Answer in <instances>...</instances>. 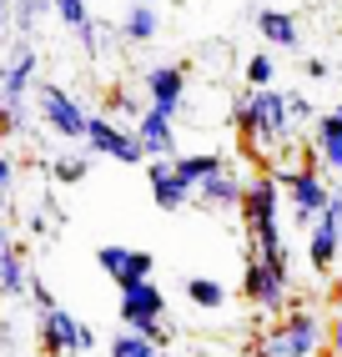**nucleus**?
<instances>
[{
	"mask_svg": "<svg viewBox=\"0 0 342 357\" xmlns=\"http://www.w3.org/2000/svg\"><path fill=\"white\" fill-rule=\"evenodd\" d=\"M232 121H237V136L241 146L257 151V156H272L292 141V116H287V91L267 86V91H247L237 106H232Z\"/></svg>",
	"mask_w": 342,
	"mask_h": 357,
	"instance_id": "nucleus-1",
	"label": "nucleus"
},
{
	"mask_svg": "<svg viewBox=\"0 0 342 357\" xmlns=\"http://www.w3.org/2000/svg\"><path fill=\"white\" fill-rule=\"evenodd\" d=\"M36 86H40V51H36V40H15L6 61H0V136L26 131Z\"/></svg>",
	"mask_w": 342,
	"mask_h": 357,
	"instance_id": "nucleus-2",
	"label": "nucleus"
},
{
	"mask_svg": "<svg viewBox=\"0 0 342 357\" xmlns=\"http://www.w3.org/2000/svg\"><path fill=\"white\" fill-rule=\"evenodd\" d=\"M282 186L277 176L267 172L257 181H247V192H241V222L252 231V257L262 261H287V242H282Z\"/></svg>",
	"mask_w": 342,
	"mask_h": 357,
	"instance_id": "nucleus-3",
	"label": "nucleus"
},
{
	"mask_svg": "<svg viewBox=\"0 0 342 357\" xmlns=\"http://www.w3.org/2000/svg\"><path fill=\"white\" fill-rule=\"evenodd\" d=\"M327 347V327L317 312H307V307H292V312H282L272 322V332L257 342V357H317Z\"/></svg>",
	"mask_w": 342,
	"mask_h": 357,
	"instance_id": "nucleus-4",
	"label": "nucleus"
},
{
	"mask_svg": "<svg viewBox=\"0 0 342 357\" xmlns=\"http://www.w3.org/2000/svg\"><path fill=\"white\" fill-rule=\"evenodd\" d=\"M272 176H277L282 202L292 206V222H297V227H312L317 217H322L332 186H327V176H322V166H317V156H307L302 166H287V172H272Z\"/></svg>",
	"mask_w": 342,
	"mask_h": 357,
	"instance_id": "nucleus-5",
	"label": "nucleus"
},
{
	"mask_svg": "<svg viewBox=\"0 0 342 357\" xmlns=\"http://www.w3.org/2000/svg\"><path fill=\"white\" fill-rule=\"evenodd\" d=\"M36 347L40 357H81V352H96V332L56 302L45 312H36Z\"/></svg>",
	"mask_w": 342,
	"mask_h": 357,
	"instance_id": "nucleus-6",
	"label": "nucleus"
},
{
	"mask_svg": "<svg viewBox=\"0 0 342 357\" xmlns=\"http://www.w3.org/2000/svg\"><path fill=\"white\" fill-rule=\"evenodd\" d=\"M36 116H40V126L51 131L56 141H86V121H91V111L70 96L66 86H56V81H40L36 86Z\"/></svg>",
	"mask_w": 342,
	"mask_h": 357,
	"instance_id": "nucleus-7",
	"label": "nucleus"
},
{
	"mask_svg": "<svg viewBox=\"0 0 342 357\" xmlns=\"http://www.w3.org/2000/svg\"><path fill=\"white\" fill-rule=\"evenodd\" d=\"M81 146L91 156H106L116 166H146V151H141V141L126 121H111V116H96L91 111V121H86V141Z\"/></svg>",
	"mask_w": 342,
	"mask_h": 357,
	"instance_id": "nucleus-8",
	"label": "nucleus"
},
{
	"mask_svg": "<svg viewBox=\"0 0 342 357\" xmlns=\"http://www.w3.org/2000/svg\"><path fill=\"white\" fill-rule=\"evenodd\" d=\"M121 297H116V317H121V327H131V332H141V337H151V332L161 327V317H166V292L156 287L151 277L146 282H131V287H116Z\"/></svg>",
	"mask_w": 342,
	"mask_h": 357,
	"instance_id": "nucleus-9",
	"label": "nucleus"
},
{
	"mask_svg": "<svg viewBox=\"0 0 342 357\" xmlns=\"http://www.w3.org/2000/svg\"><path fill=\"white\" fill-rule=\"evenodd\" d=\"M241 297H247L257 312L282 317V312H287V261H262V257H252L247 272H241Z\"/></svg>",
	"mask_w": 342,
	"mask_h": 357,
	"instance_id": "nucleus-10",
	"label": "nucleus"
},
{
	"mask_svg": "<svg viewBox=\"0 0 342 357\" xmlns=\"http://www.w3.org/2000/svg\"><path fill=\"white\" fill-rule=\"evenodd\" d=\"M337 257H342V186H332L322 217L307 227V261H312V272L327 277L337 267Z\"/></svg>",
	"mask_w": 342,
	"mask_h": 357,
	"instance_id": "nucleus-11",
	"label": "nucleus"
},
{
	"mask_svg": "<svg viewBox=\"0 0 342 357\" xmlns=\"http://www.w3.org/2000/svg\"><path fill=\"white\" fill-rule=\"evenodd\" d=\"M96 267H101L116 287H131V282H146L156 272V257L141 247H121V242H101L96 247Z\"/></svg>",
	"mask_w": 342,
	"mask_h": 357,
	"instance_id": "nucleus-12",
	"label": "nucleus"
},
{
	"mask_svg": "<svg viewBox=\"0 0 342 357\" xmlns=\"http://www.w3.org/2000/svg\"><path fill=\"white\" fill-rule=\"evenodd\" d=\"M141 91H146V106L181 116L186 111V66H151L141 76Z\"/></svg>",
	"mask_w": 342,
	"mask_h": 357,
	"instance_id": "nucleus-13",
	"label": "nucleus"
},
{
	"mask_svg": "<svg viewBox=\"0 0 342 357\" xmlns=\"http://www.w3.org/2000/svg\"><path fill=\"white\" fill-rule=\"evenodd\" d=\"M136 141H141V151H146V161H171L177 156V116H166V111H156V106H146L141 116H136Z\"/></svg>",
	"mask_w": 342,
	"mask_h": 357,
	"instance_id": "nucleus-14",
	"label": "nucleus"
},
{
	"mask_svg": "<svg viewBox=\"0 0 342 357\" xmlns=\"http://www.w3.org/2000/svg\"><path fill=\"white\" fill-rule=\"evenodd\" d=\"M31 267H26V252H20V242L0 227V297L6 302H20V297H31Z\"/></svg>",
	"mask_w": 342,
	"mask_h": 357,
	"instance_id": "nucleus-15",
	"label": "nucleus"
},
{
	"mask_svg": "<svg viewBox=\"0 0 342 357\" xmlns=\"http://www.w3.org/2000/svg\"><path fill=\"white\" fill-rule=\"evenodd\" d=\"M241 192H247V181H241L232 166H222L216 176H207L197 192V206H207V211H241Z\"/></svg>",
	"mask_w": 342,
	"mask_h": 357,
	"instance_id": "nucleus-16",
	"label": "nucleus"
},
{
	"mask_svg": "<svg viewBox=\"0 0 342 357\" xmlns=\"http://www.w3.org/2000/svg\"><path fill=\"white\" fill-rule=\"evenodd\" d=\"M116 36L126 45H151L161 36V6H146V0H131L116 20Z\"/></svg>",
	"mask_w": 342,
	"mask_h": 357,
	"instance_id": "nucleus-17",
	"label": "nucleus"
},
{
	"mask_svg": "<svg viewBox=\"0 0 342 357\" xmlns=\"http://www.w3.org/2000/svg\"><path fill=\"white\" fill-rule=\"evenodd\" d=\"M252 20H257V31H262V40L272 45V51H302V26H297L292 10H272V6H267Z\"/></svg>",
	"mask_w": 342,
	"mask_h": 357,
	"instance_id": "nucleus-18",
	"label": "nucleus"
},
{
	"mask_svg": "<svg viewBox=\"0 0 342 357\" xmlns=\"http://www.w3.org/2000/svg\"><path fill=\"white\" fill-rule=\"evenodd\" d=\"M312 156L327 172H342V116L337 111H322L312 121Z\"/></svg>",
	"mask_w": 342,
	"mask_h": 357,
	"instance_id": "nucleus-19",
	"label": "nucleus"
},
{
	"mask_svg": "<svg viewBox=\"0 0 342 357\" xmlns=\"http://www.w3.org/2000/svg\"><path fill=\"white\" fill-rule=\"evenodd\" d=\"M146 176H151V202L156 211H181L191 202V192L177 181V172H171V161H146Z\"/></svg>",
	"mask_w": 342,
	"mask_h": 357,
	"instance_id": "nucleus-20",
	"label": "nucleus"
},
{
	"mask_svg": "<svg viewBox=\"0 0 342 357\" xmlns=\"http://www.w3.org/2000/svg\"><path fill=\"white\" fill-rule=\"evenodd\" d=\"M227 166V156H216V151H177L171 156V172H177V181L186 186V192H197V186L207 176H216Z\"/></svg>",
	"mask_w": 342,
	"mask_h": 357,
	"instance_id": "nucleus-21",
	"label": "nucleus"
},
{
	"mask_svg": "<svg viewBox=\"0 0 342 357\" xmlns=\"http://www.w3.org/2000/svg\"><path fill=\"white\" fill-rule=\"evenodd\" d=\"M181 292L191 307H202V312H222L227 307V287L216 277H181Z\"/></svg>",
	"mask_w": 342,
	"mask_h": 357,
	"instance_id": "nucleus-22",
	"label": "nucleus"
},
{
	"mask_svg": "<svg viewBox=\"0 0 342 357\" xmlns=\"http://www.w3.org/2000/svg\"><path fill=\"white\" fill-rule=\"evenodd\" d=\"M51 15V0H10V31H20V36H36V26Z\"/></svg>",
	"mask_w": 342,
	"mask_h": 357,
	"instance_id": "nucleus-23",
	"label": "nucleus"
},
{
	"mask_svg": "<svg viewBox=\"0 0 342 357\" xmlns=\"http://www.w3.org/2000/svg\"><path fill=\"white\" fill-rule=\"evenodd\" d=\"M86 172H91V156H81V151L51 156V181L56 186H76V181H86Z\"/></svg>",
	"mask_w": 342,
	"mask_h": 357,
	"instance_id": "nucleus-24",
	"label": "nucleus"
},
{
	"mask_svg": "<svg viewBox=\"0 0 342 357\" xmlns=\"http://www.w3.org/2000/svg\"><path fill=\"white\" fill-rule=\"evenodd\" d=\"M106 357H161V347L151 337H141V332L121 327L116 337H111V347H106Z\"/></svg>",
	"mask_w": 342,
	"mask_h": 357,
	"instance_id": "nucleus-25",
	"label": "nucleus"
},
{
	"mask_svg": "<svg viewBox=\"0 0 342 357\" xmlns=\"http://www.w3.org/2000/svg\"><path fill=\"white\" fill-rule=\"evenodd\" d=\"M241 76H247V91H267V86L277 81V61H272V51L247 56V70H241Z\"/></svg>",
	"mask_w": 342,
	"mask_h": 357,
	"instance_id": "nucleus-26",
	"label": "nucleus"
},
{
	"mask_svg": "<svg viewBox=\"0 0 342 357\" xmlns=\"http://www.w3.org/2000/svg\"><path fill=\"white\" fill-rule=\"evenodd\" d=\"M76 36H81V45H86V56H106V26H101L96 15L86 20V26H81Z\"/></svg>",
	"mask_w": 342,
	"mask_h": 357,
	"instance_id": "nucleus-27",
	"label": "nucleus"
},
{
	"mask_svg": "<svg viewBox=\"0 0 342 357\" xmlns=\"http://www.w3.org/2000/svg\"><path fill=\"white\" fill-rule=\"evenodd\" d=\"M287 116H292V126H302V121H317V116H312V101L302 96V91H287Z\"/></svg>",
	"mask_w": 342,
	"mask_h": 357,
	"instance_id": "nucleus-28",
	"label": "nucleus"
},
{
	"mask_svg": "<svg viewBox=\"0 0 342 357\" xmlns=\"http://www.w3.org/2000/svg\"><path fill=\"white\" fill-rule=\"evenodd\" d=\"M111 106H116V116H126V121H131V126H136V116L146 111V106H141V101L131 96V91H116V96H111Z\"/></svg>",
	"mask_w": 342,
	"mask_h": 357,
	"instance_id": "nucleus-29",
	"label": "nucleus"
},
{
	"mask_svg": "<svg viewBox=\"0 0 342 357\" xmlns=\"http://www.w3.org/2000/svg\"><path fill=\"white\" fill-rule=\"evenodd\" d=\"M31 297H36V312H45V307H56V297H51V287H45L40 277H31Z\"/></svg>",
	"mask_w": 342,
	"mask_h": 357,
	"instance_id": "nucleus-30",
	"label": "nucleus"
},
{
	"mask_svg": "<svg viewBox=\"0 0 342 357\" xmlns=\"http://www.w3.org/2000/svg\"><path fill=\"white\" fill-rule=\"evenodd\" d=\"M15 186V161H10V151H0V197H6Z\"/></svg>",
	"mask_w": 342,
	"mask_h": 357,
	"instance_id": "nucleus-31",
	"label": "nucleus"
},
{
	"mask_svg": "<svg viewBox=\"0 0 342 357\" xmlns=\"http://www.w3.org/2000/svg\"><path fill=\"white\" fill-rule=\"evenodd\" d=\"M307 81H327V61H317V56H307Z\"/></svg>",
	"mask_w": 342,
	"mask_h": 357,
	"instance_id": "nucleus-32",
	"label": "nucleus"
},
{
	"mask_svg": "<svg viewBox=\"0 0 342 357\" xmlns=\"http://www.w3.org/2000/svg\"><path fill=\"white\" fill-rule=\"evenodd\" d=\"M10 40V0H0V45Z\"/></svg>",
	"mask_w": 342,
	"mask_h": 357,
	"instance_id": "nucleus-33",
	"label": "nucleus"
},
{
	"mask_svg": "<svg viewBox=\"0 0 342 357\" xmlns=\"http://www.w3.org/2000/svg\"><path fill=\"white\" fill-rule=\"evenodd\" d=\"M332 357H342V332H337V337H332Z\"/></svg>",
	"mask_w": 342,
	"mask_h": 357,
	"instance_id": "nucleus-34",
	"label": "nucleus"
},
{
	"mask_svg": "<svg viewBox=\"0 0 342 357\" xmlns=\"http://www.w3.org/2000/svg\"><path fill=\"white\" fill-rule=\"evenodd\" d=\"M332 111H337V116H342V101H337V106H332Z\"/></svg>",
	"mask_w": 342,
	"mask_h": 357,
	"instance_id": "nucleus-35",
	"label": "nucleus"
},
{
	"mask_svg": "<svg viewBox=\"0 0 342 357\" xmlns=\"http://www.w3.org/2000/svg\"><path fill=\"white\" fill-rule=\"evenodd\" d=\"M146 6H161V0H146Z\"/></svg>",
	"mask_w": 342,
	"mask_h": 357,
	"instance_id": "nucleus-36",
	"label": "nucleus"
},
{
	"mask_svg": "<svg viewBox=\"0 0 342 357\" xmlns=\"http://www.w3.org/2000/svg\"><path fill=\"white\" fill-rule=\"evenodd\" d=\"M211 357H222V352H211Z\"/></svg>",
	"mask_w": 342,
	"mask_h": 357,
	"instance_id": "nucleus-37",
	"label": "nucleus"
}]
</instances>
